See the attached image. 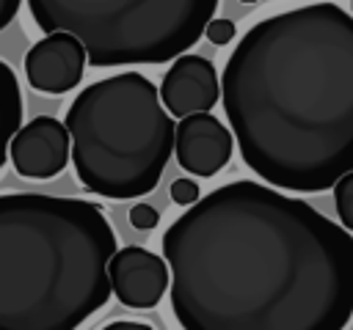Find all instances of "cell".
Returning <instances> with one entry per match:
<instances>
[{
	"instance_id": "9c48e42d",
	"label": "cell",
	"mask_w": 353,
	"mask_h": 330,
	"mask_svg": "<svg viewBox=\"0 0 353 330\" xmlns=\"http://www.w3.org/2000/svg\"><path fill=\"white\" fill-rule=\"evenodd\" d=\"M176 162L193 176H215L232 160L234 135L210 113H193L176 121Z\"/></svg>"
},
{
	"instance_id": "9a60e30c",
	"label": "cell",
	"mask_w": 353,
	"mask_h": 330,
	"mask_svg": "<svg viewBox=\"0 0 353 330\" xmlns=\"http://www.w3.org/2000/svg\"><path fill=\"white\" fill-rule=\"evenodd\" d=\"M234 30H237V28H234L232 19H221V16H218V19H212V22L207 25L204 36H207L215 47H223V44H229V41L234 38Z\"/></svg>"
},
{
	"instance_id": "2e32d148",
	"label": "cell",
	"mask_w": 353,
	"mask_h": 330,
	"mask_svg": "<svg viewBox=\"0 0 353 330\" xmlns=\"http://www.w3.org/2000/svg\"><path fill=\"white\" fill-rule=\"evenodd\" d=\"M99 330H154V327H152V324H146V322L116 319V322H110V324H105V327H99Z\"/></svg>"
},
{
	"instance_id": "277c9868",
	"label": "cell",
	"mask_w": 353,
	"mask_h": 330,
	"mask_svg": "<svg viewBox=\"0 0 353 330\" xmlns=\"http://www.w3.org/2000/svg\"><path fill=\"white\" fill-rule=\"evenodd\" d=\"M63 124L72 135L77 182L113 201L152 192L176 140L160 88L141 72H119L85 85Z\"/></svg>"
},
{
	"instance_id": "3957f363",
	"label": "cell",
	"mask_w": 353,
	"mask_h": 330,
	"mask_svg": "<svg viewBox=\"0 0 353 330\" xmlns=\"http://www.w3.org/2000/svg\"><path fill=\"white\" fill-rule=\"evenodd\" d=\"M116 231L97 204L0 195V330H77L110 292Z\"/></svg>"
},
{
	"instance_id": "7a4b0ae2",
	"label": "cell",
	"mask_w": 353,
	"mask_h": 330,
	"mask_svg": "<svg viewBox=\"0 0 353 330\" xmlns=\"http://www.w3.org/2000/svg\"><path fill=\"white\" fill-rule=\"evenodd\" d=\"M221 102L245 165L323 192L353 170V16L336 3L273 14L232 50Z\"/></svg>"
},
{
	"instance_id": "ac0fdd59",
	"label": "cell",
	"mask_w": 353,
	"mask_h": 330,
	"mask_svg": "<svg viewBox=\"0 0 353 330\" xmlns=\"http://www.w3.org/2000/svg\"><path fill=\"white\" fill-rule=\"evenodd\" d=\"M240 3H256V0H240Z\"/></svg>"
},
{
	"instance_id": "8fae6325",
	"label": "cell",
	"mask_w": 353,
	"mask_h": 330,
	"mask_svg": "<svg viewBox=\"0 0 353 330\" xmlns=\"http://www.w3.org/2000/svg\"><path fill=\"white\" fill-rule=\"evenodd\" d=\"M22 91L17 82V74L6 60H0V168L8 160L11 138L22 126Z\"/></svg>"
},
{
	"instance_id": "30bf717a",
	"label": "cell",
	"mask_w": 353,
	"mask_h": 330,
	"mask_svg": "<svg viewBox=\"0 0 353 330\" xmlns=\"http://www.w3.org/2000/svg\"><path fill=\"white\" fill-rule=\"evenodd\" d=\"M160 99L171 116L210 113L221 99V82L212 60L201 55H179L160 82Z\"/></svg>"
},
{
	"instance_id": "4fadbf2b",
	"label": "cell",
	"mask_w": 353,
	"mask_h": 330,
	"mask_svg": "<svg viewBox=\"0 0 353 330\" xmlns=\"http://www.w3.org/2000/svg\"><path fill=\"white\" fill-rule=\"evenodd\" d=\"M171 198H174V204H179V206L196 204V201L201 198L199 182H193V179H174V182H171Z\"/></svg>"
},
{
	"instance_id": "e0dca14e",
	"label": "cell",
	"mask_w": 353,
	"mask_h": 330,
	"mask_svg": "<svg viewBox=\"0 0 353 330\" xmlns=\"http://www.w3.org/2000/svg\"><path fill=\"white\" fill-rule=\"evenodd\" d=\"M19 11V0H0V30L8 28V22L17 16Z\"/></svg>"
},
{
	"instance_id": "ba28073f",
	"label": "cell",
	"mask_w": 353,
	"mask_h": 330,
	"mask_svg": "<svg viewBox=\"0 0 353 330\" xmlns=\"http://www.w3.org/2000/svg\"><path fill=\"white\" fill-rule=\"evenodd\" d=\"M113 294L127 308H154L171 283V270L165 256L146 248H119L108 264Z\"/></svg>"
},
{
	"instance_id": "8992f818",
	"label": "cell",
	"mask_w": 353,
	"mask_h": 330,
	"mask_svg": "<svg viewBox=\"0 0 353 330\" xmlns=\"http://www.w3.org/2000/svg\"><path fill=\"white\" fill-rule=\"evenodd\" d=\"M8 160L25 179H52L72 160L69 126L52 116H39L19 126L11 138Z\"/></svg>"
},
{
	"instance_id": "5bb4252c",
	"label": "cell",
	"mask_w": 353,
	"mask_h": 330,
	"mask_svg": "<svg viewBox=\"0 0 353 330\" xmlns=\"http://www.w3.org/2000/svg\"><path fill=\"white\" fill-rule=\"evenodd\" d=\"M160 223V212L152 204H132L130 209V226L138 231H149Z\"/></svg>"
},
{
	"instance_id": "5b68a950",
	"label": "cell",
	"mask_w": 353,
	"mask_h": 330,
	"mask_svg": "<svg viewBox=\"0 0 353 330\" xmlns=\"http://www.w3.org/2000/svg\"><path fill=\"white\" fill-rule=\"evenodd\" d=\"M44 33H72L88 63H168L185 55L215 19L218 0H28Z\"/></svg>"
},
{
	"instance_id": "52a82bcc",
	"label": "cell",
	"mask_w": 353,
	"mask_h": 330,
	"mask_svg": "<svg viewBox=\"0 0 353 330\" xmlns=\"http://www.w3.org/2000/svg\"><path fill=\"white\" fill-rule=\"evenodd\" d=\"M85 60H88V52L77 36L63 33V30L47 33L28 50L25 77L30 88L50 94V96H61L80 85Z\"/></svg>"
},
{
	"instance_id": "7c38bea8",
	"label": "cell",
	"mask_w": 353,
	"mask_h": 330,
	"mask_svg": "<svg viewBox=\"0 0 353 330\" xmlns=\"http://www.w3.org/2000/svg\"><path fill=\"white\" fill-rule=\"evenodd\" d=\"M334 204L339 212V220L347 231H353V170L345 173L336 184H334Z\"/></svg>"
},
{
	"instance_id": "6da1fadb",
	"label": "cell",
	"mask_w": 353,
	"mask_h": 330,
	"mask_svg": "<svg viewBox=\"0 0 353 330\" xmlns=\"http://www.w3.org/2000/svg\"><path fill=\"white\" fill-rule=\"evenodd\" d=\"M182 330H345L353 236L312 204L229 182L163 234Z\"/></svg>"
}]
</instances>
